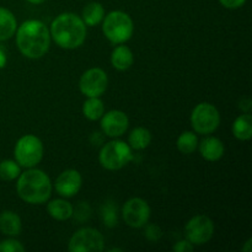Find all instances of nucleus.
<instances>
[{"label":"nucleus","mask_w":252,"mask_h":252,"mask_svg":"<svg viewBox=\"0 0 252 252\" xmlns=\"http://www.w3.org/2000/svg\"><path fill=\"white\" fill-rule=\"evenodd\" d=\"M233 134L239 140H250L252 137V116L250 113L240 115L233 125Z\"/></svg>","instance_id":"6ab92c4d"},{"label":"nucleus","mask_w":252,"mask_h":252,"mask_svg":"<svg viewBox=\"0 0 252 252\" xmlns=\"http://www.w3.org/2000/svg\"><path fill=\"white\" fill-rule=\"evenodd\" d=\"M17 30V21L14 14L5 7H0V41L10 39Z\"/></svg>","instance_id":"f3484780"},{"label":"nucleus","mask_w":252,"mask_h":252,"mask_svg":"<svg viewBox=\"0 0 252 252\" xmlns=\"http://www.w3.org/2000/svg\"><path fill=\"white\" fill-rule=\"evenodd\" d=\"M122 217L125 223L130 228H143L150 218L149 204L139 197L128 199L122 208Z\"/></svg>","instance_id":"9d476101"},{"label":"nucleus","mask_w":252,"mask_h":252,"mask_svg":"<svg viewBox=\"0 0 252 252\" xmlns=\"http://www.w3.org/2000/svg\"><path fill=\"white\" fill-rule=\"evenodd\" d=\"M144 226V235L149 241L157 243V241H159L162 238V230L159 225H157V224H149V225H147L145 224Z\"/></svg>","instance_id":"bb28decb"},{"label":"nucleus","mask_w":252,"mask_h":252,"mask_svg":"<svg viewBox=\"0 0 252 252\" xmlns=\"http://www.w3.org/2000/svg\"><path fill=\"white\" fill-rule=\"evenodd\" d=\"M198 147V138L193 132H184L177 139V149L182 154H192Z\"/></svg>","instance_id":"b1692460"},{"label":"nucleus","mask_w":252,"mask_h":252,"mask_svg":"<svg viewBox=\"0 0 252 252\" xmlns=\"http://www.w3.org/2000/svg\"><path fill=\"white\" fill-rule=\"evenodd\" d=\"M5 64H6V54H5V52L0 48V69L4 68Z\"/></svg>","instance_id":"2f4dec72"},{"label":"nucleus","mask_w":252,"mask_h":252,"mask_svg":"<svg viewBox=\"0 0 252 252\" xmlns=\"http://www.w3.org/2000/svg\"><path fill=\"white\" fill-rule=\"evenodd\" d=\"M198 148L199 154L207 161H218L223 158L225 150L223 142L216 137H206L199 143Z\"/></svg>","instance_id":"4468645a"},{"label":"nucleus","mask_w":252,"mask_h":252,"mask_svg":"<svg viewBox=\"0 0 252 252\" xmlns=\"http://www.w3.org/2000/svg\"><path fill=\"white\" fill-rule=\"evenodd\" d=\"M185 233L192 245H203L213 238L214 223L209 217L196 216L186 224Z\"/></svg>","instance_id":"1a4fd4ad"},{"label":"nucleus","mask_w":252,"mask_h":252,"mask_svg":"<svg viewBox=\"0 0 252 252\" xmlns=\"http://www.w3.org/2000/svg\"><path fill=\"white\" fill-rule=\"evenodd\" d=\"M243 251L244 252H251L252 251V239L251 238L246 241L245 246H243Z\"/></svg>","instance_id":"473e14b6"},{"label":"nucleus","mask_w":252,"mask_h":252,"mask_svg":"<svg viewBox=\"0 0 252 252\" xmlns=\"http://www.w3.org/2000/svg\"><path fill=\"white\" fill-rule=\"evenodd\" d=\"M91 214V208L88 203L85 202H81L78 206L75 207V209L73 208V217L79 221V223H84V221L89 220Z\"/></svg>","instance_id":"a878e982"},{"label":"nucleus","mask_w":252,"mask_h":252,"mask_svg":"<svg viewBox=\"0 0 252 252\" xmlns=\"http://www.w3.org/2000/svg\"><path fill=\"white\" fill-rule=\"evenodd\" d=\"M220 125V115L214 105L209 102L198 103L191 113V126L194 132L208 135L216 132Z\"/></svg>","instance_id":"0eeeda50"},{"label":"nucleus","mask_w":252,"mask_h":252,"mask_svg":"<svg viewBox=\"0 0 252 252\" xmlns=\"http://www.w3.org/2000/svg\"><path fill=\"white\" fill-rule=\"evenodd\" d=\"M16 191L20 198L26 203H46L52 194L51 179L42 170L31 167L24 174H20Z\"/></svg>","instance_id":"7ed1b4c3"},{"label":"nucleus","mask_w":252,"mask_h":252,"mask_svg":"<svg viewBox=\"0 0 252 252\" xmlns=\"http://www.w3.org/2000/svg\"><path fill=\"white\" fill-rule=\"evenodd\" d=\"M70 252H101L105 249V239L94 228H81L69 240Z\"/></svg>","instance_id":"6e6552de"},{"label":"nucleus","mask_w":252,"mask_h":252,"mask_svg":"<svg viewBox=\"0 0 252 252\" xmlns=\"http://www.w3.org/2000/svg\"><path fill=\"white\" fill-rule=\"evenodd\" d=\"M0 231L4 235L16 236L21 233V219L16 213L5 211L0 214Z\"/></svg>","instance_id":"dca6fc26"},{"label":"nucleus","mask_w":252,"mask_h":252,"mask_svg":"<svg viewBox=\"0 0 252 252\" xmlns=\"http://www.w3.org/2000/svg\"><path fill=\"white\" fill-rule=\"evenodd\" d=\"M83 179L76 170H65L56 180V191L62 197H73L80 191Z\"/></svg>","instance_id":"ddd939ff"},{"label":"nucleus","mask_w":252,"mask_h":252,"mask_svg":"<svg viewBox=\"0 0 252 252\" xmlns=\"http://www.w3.org/2000/svg\"><path fill=\"white\" fill-rule=\"evenodd\" d=\"M49 33L61 48H79L86 38L85 22L78 15L64 12L52 21Z\"/></svg>","instance_id":"f03ea898"},{"label":"nucleus","mask_w":252,"mask_h":252,"mask_svg":"<svg viewBox=\"0 0 252 252\" xmlns=\"http://www.w3.org/2000/svg\"><path fill=\"white\" fill-rule=\"evenodd\" d=\"M110 252H115V251H118V252H122L123 250L122 249H110V250H108Z\"/></svg>","instance_id":"f704fd0d"},{"label":"nucleus","mask_w":252,"mask_h":252,"mask_svg":"<svg viewBox=\"0 0 252 252\" xmlns=\"http://www.w3.org/2000/svg\"><path fill=\"white\" fill-rule=\"evenodd\" d=\"M47 212L56 220L64 221L73 217V206L65 199H53L47 206Z\"/></svg>","instance_id":"a211bd4d"},{"label":"nucleus","mask_w":252,"mask_h":252,"mask_svg":"<svg viewBox=\"0 0 252 252\" xmlns=\"http://www.w3.org/2000/svg\"><path fill=\"white\" fill-rule=\"evenodd\" d=\"M102 31L111 43L122 44L129 41L130 37L133 36L134 25L129 15L116 10L103 17Z\"/></svg>","instance_id":"20e7f679"},{"label":"nucleus","mask_w":252,"mask_h":252,"mask_svg":"<svg viewBox=\"0 0 252 252\" xmlns=\"http://www.w3.org/2000/svg\"><path fill=\"white\" fill-rule=\"evenodd\" d=\"M14 155L20 166L31 169L41 162L43 158V144L36 135L26 134L17 140Z\"/></svg>","instance_id":"423d86ee"},{"label":"nucleus","mask_w":252,"mask_h":252,"mask_svg":"<svg viewBox=\"0 0 252 252\" xmlns=\"http://www.w3.org/2000/svg\"><path fill=\"white\" fill-rule=\"evenodd\" d=\"M16 44L22 56L38 59L46 56L51 46V33L39 20H27L16 30Z\"/></svg>","instance_id":"f257e3e1"},{"label":"nucleus","mask_w":252,"mask_h":252,"mask_svg":"<svg viewBox=\"0 0 252 252\" xmlns=\"http://www.w3.org/2000/svg\"><path fill=\"white\" fill-rule=\"evenodd\" d=\"M29 2H31V4H42V2H44L46 0H27Z\"/></svg>","instance_id":"72a5a7b5"},{"label":"nucleus","mask_w":252,"mask_h":252,"mask_svg":"<svg viewBox=\"0 0 252 252\" xmlns=\"http://www.w3.org/2000/svg\"><path fill=\"white\" fill-rule=\"evenodd\" d=\"M129 126L127 115L120 110H112L101 117V129L107 137L117 138L125 134Z\"/></svg>","instance_id":"f8f14e48"},{"label":"nucleus","mask_w":252,"mask_h":252,"mask_svg":"<svg viewBox=\"0 0 252 252\" xmlns=\"http://www.w3.org/2000/svg\"><path fill=\"white\" fill-rule=\"evenodd\" d=\"M221 5L226 9H239V7L243 6L244 4L246 2V0H219Z\"/></svg>","instance_id":"c756f323"},{"label":"nucleus","mask_w":252,"mask_h":252,"mask_svg":"<svg viewBox=\"0 0 252 252\" xmlns=\"http://www.w3.org/2000/svg\"><path fill=\"white\" fill-rule=\"evenodd\" d=\"M239 108H240V110H243L244 112L248 113L249 111H250V108H251V100H250V98H248V97L243 98V100L240 101V103H239Z\"/></svg>","instance_id":"7c9ffc66"},{"label":"nucleus","mask_w":252,"mask_h":252,"mask_svg":"<svg viewBox=\"0 0 252 252\" xmlns=\"http://www.w3.org/2000/svg\"><path fill=\"white\" fill-rule=\"evenodd\" d=\"M133 160L132 148L122 140H112L103 145L98 154L101 166L110 171H116L125 167Z\"/></svg>","instance_id":"39448f33"},{"label":"nucleus","mask_w":252,"mask_h":252,"mask_svg":"<svg viewBox=\"0 0 252 252\" xmlns=\"http://www.w3.org/2000/svg\"><path fill=\"white\" fill-rule=\"evenodd\" d=\"M20 165L14 160H2L0 162V179L4 181H12L21 174Z\"/></svg>","instance_id":"393cba45"},{"label":"nucleus","mask_w":252,"mask_h":252,"mask_svg":"<svg viewBox=\"0 0 252 252\" xmlns=\"http://www.w3.org/2000/svg\"><path fill=\"white\" fill-rule=\"evenodd\" d=\"M25 248L17 240H4L0 243V252H24Z\"/></svg>","instance_id":"cd10ccee"},{"label":"nucleus","mask_w":252,"mask_h":252,"mask_svg":"<svg viewBox=\"0 0 252 252\" xmlns=\"http://www.w3.org/2000/svg\"><path fill=\"white\" fill-rule=\"evenodd\" d=\"M129 147L134 150H143L149 147L152 143V133L149 129L144 127H138L130 132L129 138Z\"/></svg>","instance_id":"412c9836"},{"label":"nucleus","mask_w":252,"mask_h":252,"mask_svg":"<svg viewBox=\"0 0 252 252\" xmlns=\"http://www.w3.org/2000/svg\"><path fill=\"white\" fill-rule=\"evenodd\" d=\"M103 112H105V105L100 97H88V100L84 102L83 113L88 120H100Z\"/></svg>","instance_id":"4be33fe9"},{"label":"nucleus","mask_w":252,"mask_h":252,"mask_svg":"<svg viewBox=\"0 0 252 252\" xmlns=\"http://www.w3.org/2000/svg\"><path fill=\"white\" fill-rule=\"evenodd\" d=\"M100 217L107 228H115L118 224V208L115 202H106L100 208Z\"/></svg>","instance_id":"5701e85b"},{"label":"nucleus","mask_w":252,"mask_h":252,"mask_svg":"<svg viewBox=\"0 0 252 252\" xmlns=\"http://www.w3.org/2000/svg\"><path fill=\"white\" fill-rule=\"evenodd\" d=\"M108 78L101 68H91L81 75L79 81L80 91L88 97H100L106 91Z\"/></svg>","instance_id":"9b49d317"},{"label":"nucleus","mask_w":252,"mask_h":252,"mask_svg":"<svg viewBox=\"0 0 252 252\" xmlns=\"http://www.w3.org/2000/svg\"><path fill=\"white\" fill-rule=\"evenodd\" d=\"M194 245H192L189 240H180L177 241L176 245H174L172 250L176 251V252H191L193 251Z\"/></svg>","instance_id":"c85d7f7f"},{"label":"nucleus","mask_w":252,"mask_h":252,"mask_svg":"<svg viewBox=\"0 0 252 252\" xmlns=\"http://www.w3.org/2000/svg\"><path fill=\"white\" fill-rule=\"evenodd\" d=\"M105 17V9L100 2L91 1L84 7L83 10V21L88 26H96L100 24Z\"/></svg>","instance_id":"aec40b11"},{"label":"nucleus","mask_w":252,"mask_h":252,"mask_svg":"<svg viewBox=\"0 0 252 252\" xmlns=\"http://www.w3.org/2000/svg\"><path fill=\"white\" fill-rule=\"evenodd\" d=\"M133 62H134V56L127 46H122V44L117 46L111 54V64L113 68L120 71L129 69Z\"/></svg>","instance_id":"2eb2a0df"}]
</instances>
